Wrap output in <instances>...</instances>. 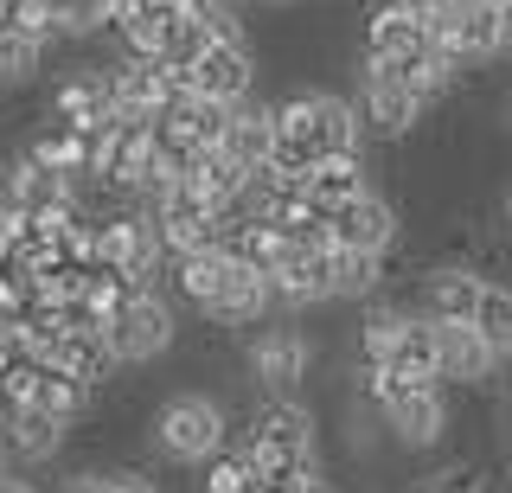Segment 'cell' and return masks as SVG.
I'll use <instances>...</instances> for the list:
<instances>
[{
    "mask_svg": "<svg viewBox=\"0 0 512 493\" xmlns=\"http://www.w3.org/2000/svg\"><path fill=\"white\" fill-rule=\"evenodd\" d=\"M500 52H512V0H500Z\"/></svg>",
    "mask_w": 512,
    "mask_h": 493,
    "instance_id": "f35d334b",
    "label": "cell"
},
{
    "mask_svg": "<svg viewBox=\"0 0 512 493\" xmlns=\"http://www.w3.org/2000/svg\"><path fill=\"white\" fill-rule=\"evenodd\" d=\"M0 33L32 45V52H45V45L58 39V20H52L45 0H7V7H0Z\"/></svg>",
    "mask_w": 512,
    "mask_h": 493,
    "instance_id": "4dcf8cb0",
    "label": "cell"
},
{
    "mask_svg": "<svg viewBox=\"0 0 512 493\" xmlns=\"http://www.w3.org/2000/svg\"><path fill=\"white\" fill-rule=\"evenodd\" d=\"M506 378H512V353H506Z\"/></svg>",
    "mask_w": 512,
    "mask_h": 493,
    "instance_id": "7bdbcfd3",
    "label": "cell"
},
{
    "mask_svg": "<svg viewBox=\"0 0 512 493\" xmlns=\"http://www.w3.org/2000/svg\"><path fill=\"white\" fill-rule=\"evenodd\" d=\"M269 122H276V135H295L314 148V161H346V154H359V109L346 97H327V90H295V97L269 103Z\"/></svg>",
    "mask_w": 512,
    "mask_h": 493,
    "instance_id": "6da1fadb",
    "label": "cell"
},
{
    "mask_svg": "<svg viewBox=\"0 0 512 493\" xmlns=\"http://www.w3.org/2000/svg\"><path fill=\"white\" fill-rule=\"evenodd\" d=\"M269 141H276L269 109H263V103H237V109H231V129H224V141H218V154H224V161H237L244 173H263Z\"/></svg>",
    "mask_w": 512,
    "mask_h": 493,
    "instance_id": "ac0fdd59",
    "label": "cell"
},
{
    "mask_svg": "<svg viewBox=\"0 0 512 493\" xmlns=\"http://www.w3.org/2000/svg\"><path fill=\"white\" fill-rule=\"evenodd\" d=\"M224 7H237V0H224Z\"/></svg>",
    "mask_w": 512,
    "mask_h": 493,
    "instance_id": "ee69618b",
    "label": "cell"
},
{
    "mask_svg": "<svg viewBox=\"0 0 512 493\" xmlns=\"http://www.w3.org/2000/svg\"><path fill=\"white\" fill-rule=\"evenodd\" d=\"M429 327H436V378L442 385H487L493 346L474 327H448V321H429Z\"/></svg>",
    "mask_w": 512,
    "mask_h": 493,
    "instance_id": "4fadbf2b",
    "label": "cell"
},
{
    "mask_svg": "<svg viewBox=\"0 0 512 493\" xmlns=\"http://www.w3.org/2000/svg\"><path fill=\"white\" fill-rule=\"evenodd\" d=\"M103 493H160V487L148 481V474L128 468V474H103Z\"/></svg>",
    "mask_w": 512,
    "mask_h": 493,
    "instance_id": "8d00e7d4",
    "label": "cell"
},
{
    "mask_svg": "<svg viewBox=\"0 0 512 493\" xmlns=\"http://www.w3.org/2000/svg\"><path fill=\"white\" fill-rule=\"evenodd\" d=\"M231 109H237V103H212V97H199V90H192V97L173 103L160 122H167L180 141H192V148H218L224 129H231Z\"/></svg>",
    "mask_w": 512,
    "mask_h": 493,
    "instance_id": "603a6c76",
    "label": "cell"
},
{
    "mask_svg": "<svg viewBox=\"0 0 512 493\" xmlns=\"http://www.w3.org/2000/svg\"><path fill=\"white\" fill-rule=\"evenodd\" d=\"M327 244L333 250H365V257H384L397 244V205L378 199L365 186L359 199H346L340 212H327Z\"/></svg>",
    "mask_w": 512,
    "mask_h": 493,
    "instance_id": "8992f818",
    "label": "cell"
},
{
    "mask_svg": "<svg viewBox=\"0 0 512 493\" xmlns=\"http://www.w3.org/2000/svg\"><path fill=\"white\" fill-rule=\"evenodd\" d=\"M276 7H288V0H276Z\"/></svg>",
    "mask_w": 512,
    "mask_h": 493,
    "instance_id": "f6af8a7d",
    "label": "cell"
},
{
    "mask_svg": "<svg viewBox=\"0 0 512 493\" xmlns=\"http://www.w3.org/2000/svg\"><path fill=\"white\" fill-rule=\"evenodd\" d=\"M26 154L39 167H52V173H64V180H77V173H90V135H71V129H45V135H32L26 141Z\"/></svg>",
    "mask_w": 512,
    "mask_h": 493,
    "instance_id": "4316f807",
    "label": "cell"
},
{
    "mask_svg": "<svg viewBox=\"0 0 512 493\" xmlns=\"http://www.w3.org/2000/svg\"><path fill=\"white\" fill-rule=\"evenodd\" d=\"M0 481H7V449H0Z\"/></svg>",
    "mask_w": 512,
    "mask_h": 493,
    "instance_id": "60d3db41",
    "label": "cell"
},
{
    "mask_svg": "<svg viewBox=\"0 0 512 493\" xmlns=\"http://www.w3.org/2000/svg\"><path fill=\"white\" fill-rule=\"evenodd\" d=\"M224 442H231V423H224V410L212 404L205 391H180L160 404L154 417V449L167 461H180V468H199V461H212Z\"/></svg>",
    "mask_w": 512,
    "mask_h": 493,
    "instance_id": "7a4b0ae2",
    "label": "cell"
},
{
    "mask_svg": "<svg viewBox=\"0 0 512 493\" xmlns=\"http://www.w3.org/2000/svg\"><path fill=\"white\" fill-rule=\"evenodd\" d=\"M397 327H404V314H397V308L365 314V327H359V359H365V365H384V359H391V346H397Z\"/></svg>",
    "mask_w": 512,
    "mask_h": 493,
    "instance_id": "e575fe53",
    "label": "cell"
},
{
    "mask_svg": "<svg viewBox=\"0 0 512 493\" xmlns=\"http://www.w3.org/2000/svg\"><path fill=\"white\" fill-rule=\"evenodd\" d=\"M20 212H52V205H71L77 199V180H64V173L39 167L32 154H20V161L7 167V186H0Z\"/></svg>",
    "mask_w": 512,
    "mask_h": 493,
    "instance_id": "e0dca14e",
    "label": "cell"
},
{
    "mask_svg": "<svg viewBox=\"0 0 512 493\" xmlns=\"http://www.w3.org/2000/svg\"><path fill=\"white\" fill-rule=\"evenodd\" d=\"M224 250H231L244 269H256V276H276L288 263V237L276 225H263V218H237V231L224 237Z\"/></svg>",
    "mask_w": 512,
    "mask_h": 493,
    "instance_id": "cb8c5ba5",
    "label": "cell"
},
{
    "mask_svg": "<svg viewBox=\"0 0 512 493\" xmlns=\"http://www.w3.org/2000/svg\"><path fill=\"white\" fill-rule=\"evenodd\" d=\"M109 13H116V0H52L58 33H71V39L103 33V26H109Z\"/></svg>",
    "mask_w": 512,
    "mask_h": 493,
    "instance_id": "836d02e7",
    "label": "cell"
},
{
    "mask_svg": "<svg viewBox=\"0 0 512 493\" xmlns=\"http://www.w3.org/2000/svg\"><path fill=\"white\" fill-rule=\"evenodd\" d=\"M64 493H103V474H71Z\"/></svg>",
    "mask_w": 512,
    "mask_h": 493,
    "instance_id": "74e56055",
    "label": "cell"
},
{
    "mask_svg": "<svg viewBox=\"0 0 512 493\" xmlns=\"http://www.w3.org/2000/svg\"><path fill=\"white\" fill-rule=\"evenodd\" d=\"M487 282L474 276V269H461V263H448V269H429L423 276V308H429V321H448V327H468L474 321V301Z\"/></svg>",
    "mask_w": 512,
    "mask_h": 493,
    "instance_id": "9a60e30c",
    "label": "cell"
},
{
    "mask_svg": "<svg viewBox=\"0 0 512 493\" xmlns=\"http://www.w3.org/2000/svg\"><path fill=\"white\" fill-rule=\"evenodd\" d=\"M416 52H429L423 39V20H416L410 0H378L372 20H365V58H378V65H410Z\"/></svg>",
    "mask_w": 512,
    "mask_h": 493,
    "instance_id": "7c38bea8",
    "label": "cell"
},
{
    "mask_svg": "<svg viewBox=\"0 0 512 493\" xmlns=\"http://www.w3.org/2000/svg\"><path fill=\"white\" fill-rule=\"evenodd\" d=\"M308 365H314V346L301 340L295 327H269V333H256V346H250V372H256V385H263L269 397H288L308 378Z\"/></svg>",
    "mask_w": 512,
    "mask_h": 493,
    "instance_id": "8fae6325",
    "label": "cell"
},
{
    "mask_svg": "<svg viewBox=\"0 0 512 493\" xmlns=\"http://www.w3.org/2000/svg\"><path fill=\"white\" fill-rule=\"evenodd\" d=\"M244 449L256 455V468H295V461H320V442H314V410L295 404V397H269L263 410L250 417V436Z\"/></svg>",
    "mask_w": 512,
    "mask_h": 493,
    "instance_id": "3957f363",
    "label": "cell"
},
{
    "mask_svg": "<svg viewBox=\"0 0 512 493\" xmlns=\"http://www.w3.org/2000/svg\"><path fill=\"white\" fill-rule=\"evenodd\" d=\"M32 71H39V52L0 33V84H20V77H32Z\"/></svg>",
    "mask_w": 512,
    "mask_h": 493,
    "instance_id": "d590c367",
    "label": "cell"
},
{
    "mask_svg": "<svg viewBox=\"0 0 512 493\" xmlns=\"http://www.w3.org/2000/svg\"><path fill=\"white\" fill-rule=\"evenodd\" d=\"M250 84H256V58H250L244 33H218L205 45V58L192 65V90L212 103H250Z\"/></svg>",
    "mask_w": 512,
    "mask_h": 493,
    "instance_id": "ba28073f",
    "label": "cell"
},
{
    "mask_svg": "<svg viewBox=\"0 0 512 493\" xmlns=\"http://www.w3.org/2000/svg\"><path fill=\"white\" fill-rule=\"evenodd\" d=\"M359 193H365V167H359V154H346V161H314V167H308V180H301V199H308L320 218L340 212V205H346V199H359Z\"/></svg>",
    "mask_w": 512,
    "mask_h": 493,
    "instance_id": "7402d4cb",
    "label": "cell"
},
{
    "mask_svg": "<svg viewBox=\"0 0 512 493\" xmlns=\"http://www.w3.org/2000/svg\"><path fill=\"white\" fill-rule=\"evenodd\" d=\"M384 71H391V65H384ZM455 71H461L455 58H448V52H436V45H429V52H416L410 65H397L391 77H397V84L410 90L416 103H436V97H448V84H455Z\"/></svg>",
    "mask_w": 512,
    "mask_h": 493,
    "instance_id": "484cf974",
    "label": "cell"
},
{
    "mask_svg": "<svg viewBox=\"0 0 512 493\" xmlns=\"http://www.w3.org/2000/svg\"><path fill=\"white\" fill-rule=\"evenodd\" d=\"M372 372H397V378H410V385H442L436 378V327H429V314H404L391 359L372 365Z\"/></svg>",
    "mask_w": 512,
    "mask_h": 493,
    "instance_id": "2e32d148",
    "label": "cell"
},
{
    "mask_svg": "<svg viewBox=\"0 0 512 493\" xmlns=\"http://www.w3.org/2000/svg\"><path fill=\"white\" fill-rule=\"evenodd\" d=\"M45 365H58L64 378H77L84 391H96L109 372H116V353H109L103 327H90V333H64V340H58V353L45 359Z\"/></svg>",
    "mask_w": 512,
    "mask_h": 493,
    "instance_id": "ffe728a7",
    "label": "cell"
},
{
    "mask_svg": "<svg viewBox=\"0 0 512 493\" xmlns=\"http://www.w3.org/2000/svg\"><path fill=\"white\" fill-rule=\"evenodd\" d=\"M256 481H263V468H256L250 449H231V442H224V449L205 461V493H250Z\"/></svg>",
    "mask_w": 512,
    "mask_h": 493,
    "instance_id": "1f68e13d",
    "label": "cell"
},
{
    "mask_svg": "<svg viewBox=\"0 0 512 493\" xmlns=\"http://www.w3.org/2000/svg\"><path fill=\"white\" fill-rule=\"evenodd\" d=\"M468 327L493 346V359H506V353H512V289H506V282H487V289H480L474 321H468Z\"/></svg>",
    "mask_w": 512,
    "mask_h": 493,
    "instance_id": "f1b7e54d",
    "label": "cell"
},
{
    "mask_svg": "<svg viewBox=\"0 0 512 493\" xmlns=\"http://www.w3.org/2000/svg\"><path fill=\"white\" fill-rule=\"evenodd\" d=\"M32 404H39L45 417H58L64 429H71V423L90 410V391L77 385V378H64L58 365H39V391H32Z\"/></svg>",
    "mask_w": 512,
    "mask_h": 493,
    "instance_id": "f546056e",
    "label": "cell"
},
{
    "mask_svg": "<svg viewBox=\"0 0 512 493\" xmlns=\"http://www.w3.org/2000/svg\"><path fill=\"white\" fill-rule=\"evenodd\" d=\"M45 7H52V0H45Z\"/></svg>",
    "mask_w": 512,
    "mask_h": 493,
    "instance_id": "7dc6e473",
    "label": "cell"
},
{
    "mask_svg": "<svg viewBox=\"0 0 512 493\" xmlns=\"http://www.w3.org/2000/svg\"><path fill=\"white\" fill-rule=\"evenodd\" d=\"M167 263H173V289H180L192 308H212L218 289H224V269H231V250L205 244V250H186V257H167Z\"/></svg>",
    "mask_w": 512,
    "mask_h": 493,
    "instance_id": "44dd1931",
    "label": "cell"
},
{
    "mask_svg": "<svg viewBox=\"0 0 512 493\" xmlns=\"http://www.w3.org/2000/svg\"><path fill=\"white\" fill-rule=\"evenodd\" d=\"M384 276V257H365V250H333V295H372Z\"/></svg>",
    "mask_w": 512,
    "mask_h": 493,
    "instance_id": "d6a6232c",
    "label": "cell"
},
{
    "mask_svg": "<svg viewBox=\"0 0 512 493\" xmlns=\"http://www.w3.org/2000/svg\"><path fill=\"white\" fill-rule=\"evenodd\" d=\"M500 52V7L493 0H461V26H455V65Z\"/></svg>",
    "mask_w": 512,
    "mask_h": 493,
    "instance_id": "d4e9b609",
    "label": "cell"
},
{
    "mask_svg": "<svg viewBox=\"0 0 512 493\" xmlns=\"http://www.w3.org/2000/svg\"><path fill=\"white\" fill-rule=\"evenodd\" d=\"M0 493H39L32 481H20V474H7V481H0Z\"/></svg>",
    "mask_w": 512,
    "mask_h": 493,
    "instance_id": "ab89813d",
    "label": "cell"
},
{
    "mask_svg": "<svg viewBox=\"0 0 512 493\" xmlns=\"http://www.w3.org/2000/svg\"><path fill=\"white\" fill-rule=\"evenodd\" d=\"M167 7H173V0H167Z\"/></svg>",
    "mask_w": 512,
    "mask_h": 493,
    "instance_id": "c3c4849f",
    "label": "cell"
},
{
    "mask_svg": "<svg viewBox=\"0 0 512 493\" xmlns=\"http://www.w3.org/2000/svg\"><path fill=\"white\" fill-rule=\"evenodd\" d=\"M352 109H359V122H365V129H378V135H391V141H397V135H410V129H416V116H423V103H416L410 90H404L391 71L378 65V58H365L359 103H352Z\"/></svg>",
    "mask_w": 512,
    "mask_h": 493,
    "instance_id": "9c48e42d",
    "label": "cell"
},
{
    "mask_svg": "<svg viewBox=\"0 0 512 493\" xmlns=\"http://www.w3.org/2000/svg\"><path fill=\"white\" fill-rule=\"evenodd\" d=\"M506 225H512V193H506Z\"/></svg>",
    "mask_w": 512,
    "mask_h": 493,
    "instance_id": "b9f144b4",
    "label": "cell"
},
{
    "mask_svg": "<svg viewBox=\"0 0 512 493\" xmlns=\"http://www.w3.org/2000/svg\"><path fill=\"white\" fill-rule=\"evenodd\" d=\"M493 7H500V0H493Z\"/></svg>",
    "mask_w": 512,
    "mask_h": 493,
    "instance_id": "bcb514c9",
    "label": "cell"
},
{
    "mask_svg": "<svg viewBox=\"0 0 512 493\" xmlns=\"http://www.w3.org/2000/svg\"><path fill=\"white\" fill-rule=\"evenodd\" d=\"M218 33H212V26H199V20H186V13H173L167 7V26H160V65H173V71H192V65H199V58H205V45H212Z\"/></svg>",
    "mask_w": 512,
    "mask_h": 493,
    "instance_id": "83f0119b",
    "label": "cell"
},
{
    "mask_svg": "<svg viewBox=\"0 0 512 493\" xmlns=\"http://www.w3.org/2000/svg\"><path fill=\"white\" fill-rule=\"evenodd\" d=\"M52 122L71 135H96L116 122V97H109V71H71L52 90Z\"/></svg>",
    "mask_w": 512,
    "mask_h": 493,
    "instance_id": "30bf717a",
    "label": "cell"
},
{
    "mask_svg": "<svg viewBox=\"0 0 512 493\" xmlns=\"http://www.w3.org/2000/svg\"><path fill=\"white\" fill-rule=\"evenodd\" d=\"M160 263H167V250H160L148 212H116L96 225V269H116L128 289H154Z\"/></svg>",
    "mask_w": 512,
    "mask_h": 493,
    "instance_id": "277c9868",
    "label": "cell"
},
{
    "mask_svg": "<svg viewBox=\"0 0 512 493\" xmlns=\"http://www.w3.org/2000/svg\"><path fill=\"white\" fill-rule=\"evenodd\" d=\"M0 423H7V449L20 455V461H52L64 449V423L58 417H45L39 404H13V410H0Z\"/></svg>",
    "mask_w": 512,
    "mask_h": 493,
    "instance_id": "d6986e66",
    "label": "cell"
},
{
    "mask_svg": "<svg viewBox=\"0 0 512 493\" xmlns=\"http://www.w3.org/2000/svg\"><path fill=\"white\" fill-rule=\"evenodd\" d=\"M378 417L391 429V442H404V449H436L448 436V397H442V385H397V397Z\"/></svg>",
    "mask_w": 512,
    "mask_h": 493,
    "instance_id": "52a82bcc",
    "label": "cell"
},
{
    "mask_svg": "<svg viewBox=\"0 0 512 493\" xmlns=\"http://www.w3.org/2000/svg\"><path fill=\"white\" fill-rule=\"evenodd\" d=\"M269 308H276V301H269V276H256V269H244V263L231 257V269H224V289H218V301L205 314H212L218 327H256Z\"/></svg>",
    "mask_w": 512,
    "mask_h": 493,
    "instance_id": "5bb4252c",
    "label": "cell"
},
{
    "mask_svg": "<svg viewBox=\"0 0 512 493\" xmlns=\"http://www.w3.org/2000/svg\"><path fill=\"white\" fill-rule=\"evenodd\" d=\"M173 333H180L173 327V301L160 289H135L128 308L103 327V340H109V353H116V365H154L173 346Z\"/></svg>",
    "mask_w": 512,
    "mask_h": 493,
    "instance_id": "5b68a950",
    "label": "cell"
}]
</instances>
